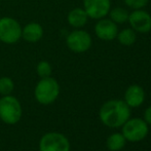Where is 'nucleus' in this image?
Listing matches in <instances>:
<instances>
[{
    "label": "nucleus",
    "mask_w": 151,
    "mask_h": 151,
    "mask_svg": "<svg viewBox=\"0 0 151 151\" xmlns=\"http://www.w3.org/2000/svg\"><path fill=\"white\" fill-rule=\"evenodd\" d=\"M100 120L108 127H120L131 117V108L123 100H109L101 106Z\"/></svg>",
    "instance_id": "1"
},
{
    "label": "nucleus",
    "mask_w": 151,
    "mask_h": 151,
    "mask_svg": "<svg viewBox=\"0 0 151 151\" xmlns=\"http://www.w3.org/2000/svg\"><path fill=\"white\" fill-rule=\"evenodd\" d=\"M91 43H93L91 36L86 31L80 29L72 31L66 38V44L68 48L76 54L88 52L91 48Z\"/></svg>",
    "instance_id": "7"
},
{
    "label": "nucleus",
    "mask_w": 151,
    "mask_h": 151,
    "mask_svg": "<svg viewBox=\"0 0 151 151\" xmlns=\"http://www.w3.org/2000/svg\"><path fill=\"white\" fill-rule=\"evenodd\" d=\"M43 36V28L39 23L32 22L22 28V38L29 43H36Z\"/></svg>",
    "instance_id": "12"
},
{
    "label": "nucleus",
    "mask_w": 151,
    "mask_h": 151,
    "mask_svg": "<svg viewBox=\"0 0 151 151\" xmlns=\"http://www.w3.org/2000/svg\"><path fill=\"white\" fill-rule=\"evenodd\" d=\"M83 9L88 18L100 20L109 14L111 2L110 0H83Z\"/></svg>",
    "instance_id": "8"
},
{
    "label": "nucleus",
    "mask_w": 151,
    "mask_h": 151,
    "mask_svg": "<svg viewBox=\"0 0 151 151\" xmlns=\"http://www.w3.org/2000/svg\"><path fill=\"white\" fill-rule=\"evenodd\" d=\"M22 38V27L14 18H0V41L5 44H14Z\"/></svg>",
    "instance_id": "6"
},
{
    "label": "nucleus",
    "mask_w": 151,
    "mask_h": 151,
    "mask_svg": "<svg viewBox=\"0 0 151 151\" xmlns=\"http://www.w3.org/2000/svg\"><path fill=\"white\" fill-rule=\"evenodd\" d=\"M14 90V82L10 77L2 76L0 77V95L7 96L12 95Z\"/></svg>",
    "instance_id": "17"
},
{
    "label": "nucleus",
    "mask_w": 151,
    "mask_h": 151,
    "mask_svg": "<svg viewBox=\"0 0 151 151\" xmlns=\"http://www.w3.org/2000/svg\"><path fill=\"white\" fill-rule=\"evenodd\" d=\"M144 120L146 121L147 124L151 125V106H149L148 108H146L145 112H144Z\"/></svg>",
    "instance_id": "20"
},
{
    "label": "nucleus",
    "mask_w": 151,
    "mask_h": 151,
    "mask_svg": "<svg viewBox=\"0 0 151 151\" xmlns=\"http://www.w3.org/2000/svg\"><path fill=\"white\" fill-rule=\"evenodd\" d=\"M39 151H70V141L64 134L50 132L40 138Z\"/></svg>",
    "instance_id": "5"
},
{
    "label": "nucleus",
    "mask_w": 151,
    "mask_h": 151,
    "mask_svg": "<svg viewBox=\"0 0 151 151\" xmlns=\"http://www.w3.org/2000/svg\"><path fill=\"white\" fill-rule=\"evenodd\" d=\"M127 140L121 133L111 134L106 140V146L109 151H119L125 146Z\"/></svg>",
    "instance_id": "14"
},
{
    "label": "nucleus",
    "mask_w": 151,
    "mask_h": 151,
    "mask_svg": "<svg viewBox=\"0 0 151 151\" xmlns=\"http://www.w3.org/2000/svg\"><path fill=\"white\" fill-rule=\"evenodd\" d=\"M67 20L70 26H72L73 28H76V29H80L83 26H86V24L88 23V16L83 8L76 7V8H73V9L68 14Z\"/></svg>",
    "instance_id": "13"
},
{
    "label": "nucleus",
    "mask_w": 151,
    "mask_h": 151,
    "mask_svg": "<svg viewBox=\"0 0 151 151\" xmlns=\"http://www.w3.org/2000/svg\"><path fill=\"white\" fill-rule=\"evenodd\" d=\"M36 72H37L38 76L40 78L52 76V65L47 61H40L37 64V66H36Z\"/></svg>",
    "instance_id": "18"
},
{
    "label": "nucleus",
    "mask_w": 151,
    "mask_h": 151,
    "mask_svg": "<svg viewBox=\"0 0 151 151\" xmlns=\"http://www.w3.org/2000/svg\"><path fill=\"white\" fill-rule=\"evenodd\" d=\"M116 38L118 39L120 44L125 46H129V45H133L136 42V40H137V34H136V31L134 29L127 28L118 32Z\"/></svg>",
    "instance_id": "15"
},
{
    "label": "nucleus",
    "mask_w": 151,
    "mask_h": 151,
    "mask_svg": "<svg viewBox=\"0 0 151 151\" xmlns=\"http://www.w3.org/2000/svg\"><path fill=\"white\" fill-rule=\"evenodd\" d=\"M23 108L21 102L12 95L0 98V119L6 124H16L21 120Z\"/></svg>",
    "instance_id": "3"
},
{
    "label": "nucleus",
    "mask_w": 151,
    "mask_h": 151,
    "mask_svg": "<svg viewBox=\"0 0 151 151\" xmlns=\"http://www.w3.org/2000/svg\"><path fill=\"white\" fill-rule=\"evenodd\" d=\"M129 23L136 32L148 33L151 31V16L142 9H135L129 16Z\"/></svg>",
    "instance_id": "9"
},
{
    "label": "nucleus",
    "mask_w": 151,
    "mask_h": 151,
    "mask_svg": "<svg viewBox=\"0 0 151 151\" xmlns=\"http://www.w3.org/2000/svg\"><path fill=\"white\" fill-rule=\"evenodd\" d=\"M123 101L129 108L140 107L145 101V91L138 84H132L125 91Z\"/></svg>",
    "instance_id": "11"
},
{
    "label": "nucleus",
    "mask_w": 151,
    "mask_h": 151,
    "mask_svg": "<svg viewBox=\"0 0 151 151\" xmlns=\"http://www.w3.org/2000/svg\"><path fill=\"white\" fill-rule=\"evenodd\" d=\"M149 127L142 118H129L122 125L121 134L129 142H140L147 137Z\"/></svg>",
    "instance_id": "4"
},
{
    "label": "nucleus",
    "mask_w": 151,
    "mask_h": 151,
    "mask_svg": "<svg viewBox=\"0 0 151 151\" xmlns=\"http://www.w3.org/2000/svg\"><path fill=\"white\" fill-rule=\"evenodd\" d=\"M60 95V84L52 76L40 78L34 88V97L39 104L47 106L52 104Z\"/></svg>",
    "instance_id": "2"
},
{
    "label": "nucleus",
    "mask_w": 151,
    "mask_h": 151,
    "mask_svg": "<svg viewBox=\"0 0 151 151\" xmlns=\"http://www.w3.org/2000/svg\"><path fill=\"white\" fill-rule=\"evenodd\" d=\"M110 20L113 21L115 24H123L129 21V12L125 8L115 7L109 12Z\"/></svg>",
    "instance_id": "16"
},
{
    "label": "nucleus",
    "mask_w": 151,
    "mask_h": 151,
    "mask_svg": "<svg viewBox=\"0 0 151 151\" xmlns=\"http://www.w3.org/2000/svg\"><path fill=\"white\" fill-rule=\"evenodd\" d=\"M95 33L98 38L104 41L115 39L118 33L117 25L110 19H100L95 26Z\"/></svg>",
    "instance_id": "10"
},
{
    "label": "nucleus",
    "mask_w": 151,
    "mask_h": 151,
    "mask_svg": "<svg viewBox=\"0 0 151 151\" xmlns=\"http://www.w3.org/2000/svg\"><path fill=\"white\" fill-rule=\"evenodd\" d=\"M148 1L149 0H124L125 4L133 9H141L148 3Z\"/></svg>",
    "instance_id": "19"
}]
</instances>
